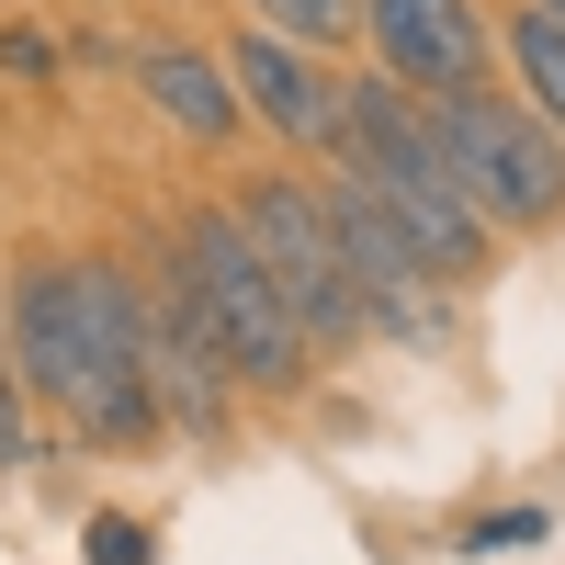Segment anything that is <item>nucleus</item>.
<instances>
[{
	"instance_id": "obj_1",
	"label": "nucleus",
	"mask_w": 565,
	"mask_h": 565,
	"mask_svg": "<svg viewBox=\"0 0 565 565\" xmlns=\"http://www.w3.org/2000/svg\"><path fill=\"white\" fill-rule=\"evenodd\" d=\"M23 407L68 418L79 452H159V385H148V295L90 249H23L0 282Z\"/></svg>"
},
{
	"instance_id": "obj_2",
	"label": "nucleus",
	"mask_w": 565,
	"mask_h": 565,
	"mask_svg": "<svg viewBox=\"0 0 565 565\" xmlns=\"http://www.w3.org/2000/svg\"><path fill=\"white\" fill-rule=\"evenodd\" d=\"M328 159L373 181V204H385L407 238L430 249L441 282H476V271L498 260V226H487L476 193L452 181L430 114H418V90H396V79H351V90H340V136H328Z\"/></svg>"
},
{
	"instance_id": "obj_3",
	"label": "nucleus",
	"mask_w": 565,
	"mask_h": 565,
	"mask_svg": "<svg viewBox=\"0 0 565 565\" xmlns=\"http://www.w3.org/2000/svg\"><path fill=\"white\" fill-rule=\"evenodd\" d=\"M170 271H181V295H193L215 362L238 373V396H306L317 351H306L295 306H282L260 238L238 226V204H181L170 215Z\"/></svg>"
},
{
	"instance_id": "obj_4",
	"label": "nucleus",
	"mask_w": 565,
	"mask_h": 565,
	"mask_svg": "<svg viewBox=\"0 0 565 565\" xmlns=\"http://www.w3.org/2000/svg\"><path fill=\"white\" fill-rule=\"evenodd\" d=\"M418 114H430L452 181L476 193V215L498 226V238H543V226H565V136L521 103V90L452 79V90H418Z\"/></svg>"
},
{
	"instance_id": "obj_5",
	"label": "nucleus",
	"mask_w": 565,
	"mask_h": 565,
	"mask_svg": "<svg viewBox=\"0 0 565 565\" xmlns=\"http://www.w3.org/2000/svg\"><path fill=\"white\" fill-rule=\"evenodd\" d=\"M238 226L260 238V260H271V282H282V306H295V328H306L317 362L373 340V328H362V295H351V249H340V226H328V193H317V181L260 170L249 193H238Z\"/></svg>"
},
{
	"instance_id": "obj_6",
	"label": "nucleus",
	"mask_w": 565,
	"mask_h": 565,
	"mask_svg": "<svg viewBox=\"0 0 565 565\" xmlns=\"http://www.w3.org/2000/svg\"><path fill=\"white\" fill-rule=\"evenodd\" d=\"M215 57H226L238 114H260L271 136H295V148H328V136H340V90H351V79H328V68H317V45L271 34V23H238Z\"/></svg>"
},
{
	"instance_id": "obj_7",
	"label": "nucleus",
	"mask_w": 565,
	"mask_h": 565,
	"mask_svg": "<svg viewBox=\"0 0 565 565\" xmlns=\"http://www.w3.org/2000/svg\"><path fill=\"white\" fill-rule=\"evenodd\" d=\"M362 34L373 57H385L396 90H452V79H487L498 34L476 0H362Z\"/></svg>"
},
{
	"instance_id": "obj_8",
	"label": "nucleus",
	"mask_w": 565,
	"mask_h": 565,
	"mask_svg": "<svg viewBox=\"0 0 565 565\" xmlns=\"http://www.w3.org/2000/svg\"><path fill=\"white\" fill-rule=\"evenodd\" d=\"M136 90H148V114H170L193 148H226V136H238L226 57H204V45H136Z\"/></svg>"
},
{
	"instance_id": "obj_9",
	"label": "nucleus",
	"mask_w": 565,
	"mask_h": 565,
	"mask_svg": "<svg viewBox=\"0 0 565 565\" xmlns=\"http://www.w3.org/2000/svg\"><path fill=\"white\" fill-rule=\"evenodd\" d=\"M498 57H509V79H521V103L565 136V23H543L532 0H521V12L498 23Z\"/></svg>"
},
{
	"instance_id": "obj_10",
	"label": "nucleus",
	"mask_w": 565,
	"mask_h": 565,
	"mask_svg": "<svg viewBox=\"0 0 565 565\" xmlns=\"http://www.w3.org/2000/svg\"><path fill=\"white\" fill-rule=\"evenodd\" d=\"M249 23H271V34H295V45H351L362 34V0H249Z\"/></svg>"
},
{
	"instance_id": "obj_11",
	"label": "nucleus",
	"mask_w": 565,
	"mask_h": 565,
	"mask_svg": "<svg viewBox=\"0 0 565 565\" xmlns=\"http://www.w3.org/2000/svg\"><path fill=\"white\" fill-rule=\"evenodd\" d=\"M543 532H554V509L532 498V509H487V521H463L452 543H463V554H521V543H543Z\"/></svg>"
},
{
	"instance_id": "obj_12",
	"label": "nucleus",
	"mask_w": 565,
	"mask_h": 565,
	"mask_svg": "<svg viewBox=\"0 0 565 565\" xmlns=\"http://www.w3.org/2000/svg\"><path fill=\"white\" fill-rule=\"evenodd\" d=\"M34 441V407H23V373H12V340H0V463H23Z\"/></svg>"
},
{
	"instance_id": "obj_13",
	"label": "nucleus",
	"mask_w": 565,
	"mask_h": 565,
	"mask_svg": "<svg viewBox=\"0 0 565 565\" xmlns=\"http://www.w3.org/2000/svg\"><path fill=\"white\" fill-rule=\"evenodd\" d=\"M159 543H148V521H125V509H114V521H90V565H148Z\"/></svg>"
},
{
	"instance_id": "obj_14",
	"label": "nucleus",
	"mask_w": 565,
	"mask_h": 565,
	"mask_svg": "<svg viewBox=\"0 0 565 565\" xmlns=\"http://www.w3.org/2000/svg\"><path fill=\"white\" fill-rule=\"evenodd\" d=\"M0 68H12V79H45V68H57V45H45L34 23H12V34H0Z\"/></svg>"
},
{
	"instance_id": "obj_15",
	"label": "nucleus",
	"mask_w": 565,
	"mask_h": 565,
	"mask_svg": "<svg viewBox=\"0 0 565 565\" xmlns=\"http://www.w3.org/2000/svg\"><path fill=\"white\" fill-rule=\"evenodd\" d=\"M532 12H543V23H565V0H532Z\"/></svg>"
}]
</instances>
